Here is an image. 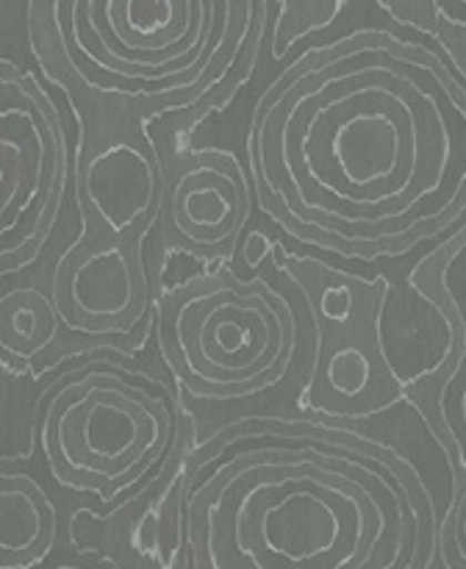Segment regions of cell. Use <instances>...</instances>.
Listing matches in <instances>:
<instances>
[{"instance_id":"cell-1","label":"cell","mask_w":466,"mask_h":569,"mask_svg":"<svg viewBox=\"0 0 466 569\" xmlns=\"http://www.w3.org/2000/svg\"><path fill=\"white\" fill-rule=\"evenodd\" d=\"M460 133L466 109L430 56L353 39L303 59L261 98L250 178L292 233L383 242L447 187Z\"/></svg>"},{"instance_id":"cell-2","label":"cell","mask_w":466,"mask_h":569,"mask_svg":"<svg viewBox=\"0 0 466 569\" xmlns=\"http://www.w3.org/2000/svg\"><path fill=\"white\" fill-rule=\"evenodd\" d=\"M189 478L183 533L192 569H361L386 511L308 439L239 422Z\"/></svg>"},{"instance_id":"cell-3","label":"cell","mask_w":466,"mask_h":569,"mask_svg":"<svg viewBox=\"0 0 466 569\" xmlns=\"http://www.w3.org/2000/svg\"><path fill=\"white\" fill-rule=\"evenodd\" d=\"M266 11V0H26V26L44 70L89 103L200 117L247 81Z\"/></svg>"},{"instance_id":"cell-4","label":"cell","mask_w":466,"mask_h":569,"mask_svg":"<svg viewBox=\"0 0 466 569\" xmlns=\"http://www.w3.org/2000/svg\"><path fill=\"white\" fill-rule=\"evenodd\" d=\"M159 339L170 370L194 398L244 400L286 367L292 317L255 278L209 272L161 295Z\"/></svg>"},{"instance_id":"cell-5","label":"cell","mask_w":466,"mask_h":569,"mask_svg":"<svg viewBox=\"0 0 466 569\" xmlns=\"http://www.w3.org/2000/svg\"><path fill=\"white\" fill-rule=\"evenodd\" d=\"M175 420L161 395L128 372L92 367L53 392L42 445L61 487L111 495L166 453Z\"/></svg>"},{"instance_id":"cell-6","label":"cell","mask_w":466,"mask_h":569,"mask_svg":"<svg viewBox=\"0 0 466 569\" xmlns=\"http://www.w3.org/2000/svg\"><path fill=\"white\" fill-rule=\"evenodd\" d=\"M64 183V139L39 83L0 56V276L42 248Z\"/></svg>"},{"instance_id":"cell-7","label":"cell","mask_w":466,"mask_h":569,"mask_svg":"<svg viewBox=\"0 0 466 569\" xmlns=\"http://www.w3.org/2000/svg\"><path fill=\"white\" fill-rule=\"evenodd\" d=\"M253 209V181L227 150H192L170 164L159 220L164 242L194 259H220L239 242Z\"/></svg>"},{"instance_id":"cell-8","label":"cell","mask_w":466,"mask_h":569,"mask_svg":"<svg viewBox=\"0 0 466 569\" xmlns=\"http://www.w3.org/2000/svg\"><path fill=\"white\" fill-rule=\"evenodd\" d=\"M59 320L75 333H125L148 309V272L131 239H98L75 250L53 276Z\"/></svg>"},{"instance_id":"cell-9","label":"cell","mask_w":466,"mask_h":569,"mask_svg":"<svg viewBox=\"0 0 466 569\" xmlns=\"http://www.w3.org/2000/svg\"><path fill=\"white\" fill-rule=\"evenodd\" d=\"M164 189V176H155L153 161L142 148L111 142L92 159L87 172V192L103 220L105 237L128 239L125 233L153 211Z\"/></svg>"},{"instance_id":"cell-10","label":"cell","mask_w":466,"mask_h":569,"mask_svg":"<svg viewBox=\"0 0 466 569\" xmlns=\"http://www.w3.org/2000/svg\"><path fill=\"white\" fill-rule=\"evenodd\" d=\"M55 542V509L33 478L0 472V569L37 565Z\"/></svg>"},{"instance_id":"cell-11","label":"cell","mask_w":466,"mask_h":569,"mask_svg":"<svg viewBox=\"0 0 466 569\" xmlns=\"http://www.w3.org/2000/svg\"><path fill=\"white\" fill-rule=\"evenodd\" d=\"M59 333L55 306L37 289H17L0 300V350L20 359L44 353Z\"/></svg>"},{"instance_id":"cell-12","label":"cell","mask_w":466,"mask_h":569,"mask_svg":"<svg viewBox=\"0 0 466 569\" xmlns=\"http://www.w3.org/2000/svg\"><path fill=\"white\" fill-rule=\"evenodd\" d=\"M438 9V14L447 17L449 22H458L466 26V0H433Z\"/></svg>"}]
</instances>
